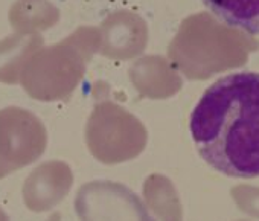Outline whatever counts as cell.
<instances>
[{"label":"cell","instance_id":"obj_2","mask_svg":"<svg viewBox=\"0 0 259 221\" xmlns=\"http://www.w3.org/2000/svg\"><path fill=\"white\" fill-rule=\"evenodd\" d=\"M218 22L227 28L259 35V0H201Z\"/></svg>","mask_w":259,"mask_h":221},{"label":"cell","instance_id":"obj_1","mask_svg":"<svg viewBox=\"0 0 259 221\" xmlns=\"http://www.w3.org/2000/svg\"><path fill=\"white\" fill-rule=\"evenodd\" d=\"M189 130L197 151L215 171L259 177V73L217 79L197 102Z\"/></svg>","mask_w":259,"mask_h":221}]
</instances>
